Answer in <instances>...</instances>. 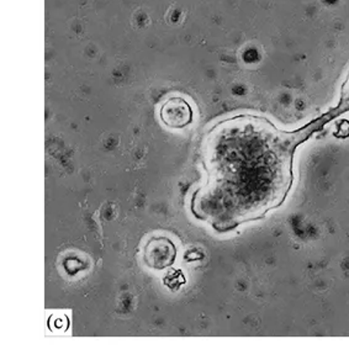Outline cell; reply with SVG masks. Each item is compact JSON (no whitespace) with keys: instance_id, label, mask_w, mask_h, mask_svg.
Returning <instances> with one entry per match:
<instances>
[{"instance_id":"1","label":"cell","mask_w":349,"mask_h":360,"mask_svg":"<svg viewBox=\"0 0 349 360\" xmlns=\"http://www.w3.org/2000/svg\"><path fill=\"white\" fill-rule=\"evenodd\" d=\"M326 125L324 116L294 131L280 130L263 116L220 121L200 143L208 180L193 194L191 214L217 233L265 219L293 189L298 147Z\"/></svg>"},{"instance_id":"2","label":"cell","mask_w":349,"mask_h":360,"mask_svg":"<svg viewBox=\"0 0 349 360\" xmlns=\"http://www.w3.org/2000/svg\"><path fill=\"white\" fill-rule=\"evenodd\" d=\"M177 255V247L172 240L165 236H160L152 237L146 243L142 258L150 269L165 270L174 264Z\"/></svg>"},{"instance_id":"3","label":"cell","mask_w":349,"mask_h":360,"mask_svg":"<svg viewBox=\"0 0 349 360\" xmlns=\"http://www.w3.org/2000/svg\"><path fill=\"white\" fill-rule=\"evenodd\" d=\"M160 116L167 127L184 129L193 122V109L183 98L172 96L160 106Z\"/></svg>"},{"instance_id":"4","label":"cell","mask_w":349,"mask_h":360,"mask_svg":"<svg viewBox=\"0 0 349 360\" xmlns=\"http://www.w3.org/2000/svg\"><path fill=\"white\" fill-rule=\"evenodd\" d=\"M347 112H349V70L344 78L343 83L341 85V93H339L337 105L322 116H324L326 124H329V121L337 119L338 116L347 114Z\"/></svg>"}]
</instances>
